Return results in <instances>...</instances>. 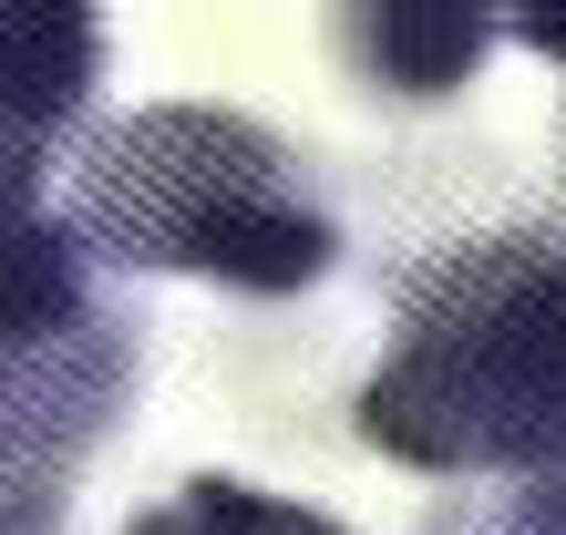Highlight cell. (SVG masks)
<instances>
[{"mask_svg": "<svg viewBox=\"0 0 566 535\" xmlns=\"http://www.w3.org/2000/svg\"><path fill=\"white\" fill-rule=\"evenodd\" d=\"M360 432L422 474H566V238L432 258L402 340L360 381Z\"/></svg>", "mask_w": 566, "mask_h": 535, "instance_id": "cell-1", "label": "cell"}, {"mask_svg": "<svg viewBox=\"0 0 566 535\" xmlns=\"http://www.w3.org/2000/svg\"><path fill=\"white\" fill-rule=\"evenodd\" d=\"M73 238L83 258L114 268H186L258 298H289L329 279L340 227L298 186V155L248 114L165 104L114 134H93L83 186H73Z\"/></svg>", "mask_w": 566, "mask_h": 535, "instance_id": "cell-2", "label": "cell"}, {"mask_svg": "<svg viewBox=\"0 0 566 535\" xmlns=\"http://www.w3.org/2000/svg\"><path fill=\"white\" fill-rule=\"evenodd\" d=\"M104 21L73 0H0V238L42 217V165L83 124Z\"/></svg>", "mask_w": 566, "mask_h": 535, "instance_id": "cell-3", "label": "cell"}, {"mask_svg": "<svg viewBox=\"0 0 566 535\" xmlns=\"http://www.w3.org/2000/svg\"><path fill=\"white\" fill-rule=\"evenodd\" d=\"M484 42H494V21H484V11H453V0H381V11H340V52H350L371 83L412 93V104L453 93V83L484 62Z\"/></svg>", "mask_w": 566, "mask_h": 535, "instance_id": "cell-4", "label": "cell"}, {"mask_svg": "<svg viewBox=\"0 0 566 535\" xmlns=\"http://www.w3.org/2000/svg\"><path fill=\"white\" fill-rule=\"evenodd\" d=\"M83 329H104L93 319V279H83V238H73V217H31L0 238V350H62V340H83Z\"/></svg>", "mask_w": 566, "mask_h": 535, "instance_id": "cell-5", "label": "cell"}, {"mask_svg": "<svg viewBox=\"0 0 566 535\" xmlns=\"http://www.w3.org/2000/svg\"><path fill=\"white\" fill-rule=\"evenodd\" d=\"M135 535H340L310 505H279L258 484H227V474H196L186 494H165L155 515H135Z\"/></svg>", "mask_w": 566, "mask_h": 535, "instance_id": "cell-6", "label": "cell"}, {"mask_svg": "<svg viewBox=\"0 0 566 535\" xmlns=\"http://www.w3.org/2000/svg\"><path fill=\"white\" fill-rule=\"evenodd\" d=\"M515 535H566V474L536 484V494H515Z\"/></svg>", "mask_w": 566, "mask_h": 535, "instance_id": "cell-7", "label": "cell"}, {"mask_svg": "<svg viewBox=\"0 0 566 535\" xmlns=\"http://www.w3.org/2000/svg\"><path fill=\"white\" fill-rule=\"evenodd\" d=\"M505 31H515V42H536V52H556V62H566V11H515Z\"/></svg>", "mask_w": 566, "mask_h": 535, "instance_id": "cell-8", "label": "cell"}]
</instances>
